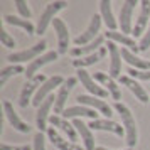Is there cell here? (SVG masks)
<instances>
[{
	"label": "cell",
	"instance_id": "obj_1",
	"mask_svg": "<svg viewBox=\"0 0 150 150\" xmlns=\"http://www.w3.org/2000/svg\"><path fill=\"white\" fill-rule=\"evenodd\" d=\"M113 110L120 115L122 118V125L125 128V142L128 145V149H133L137 143H138V128H137V122H135V116L132 115L130 108L125 105V103H115L113 105Z\"/></svg>",
	"mask_w": 150,
	"mask_h": 150
},
{
	"label": "cell",
	"instance_id": "obj_2",
	"mask_svg": "<svg viewBox=\"0 0 150 150\" xmlns=\"http://www.w3.org/2000/svg\"><path fill=\"white\" fill-rule=\"evenodd\" d=\"M47 49V42L46 41H41L37 42V44H34L32 47L29 49H24V51H19V52H12V54L7 56V59L12 64H21V62H25V61H34V59H37L39 56L46 54L44 51Z\"/></svg>",
	"mask_w": 150,
	"mask_h": 150
},
{
	"label": "cell",
	"instance_id": "obj_3",
	"mask_svg": "<svg viewBox=\"0 0 150 150\" xmlns=\"http://www.w3.org/2000/svg\"><path fill=\"white\" fill-rule=\"evenodd\" d=\"M101 24H103V19L101 15H93L91 19H89V24L88 27L84 29V32H81V34L76 37L74 41V46L76 47H81V46H86V44H89V42H93L96 39V37H100V29H101Z\"/></svg>",
	"mask_w": 150,
	"mask_h": 150
},
{
	"label": "cell",
	"instance_id": "obj_4",
	"mask_svg": "<svg viewBox=\"0 0 150 150\" xmlns=\"http://www.w3.org/2000/svg\"><path fill=\"white\" fill-rule=\"evenodd\" d=\"M66 2L64 0H56V2H51L47 4V7L46 10L42 12L41 19H39V24H37V27H35V34L37 35H42L46 32V29L49 27V24H52V21L56 19V14L62 10V8H66Z\"/></svg>",
	"mask_w": 150,
	"mask_h": 150
},
{
	"label": "cell",
	"instance_id": "obj_5",
	"mask_svg": "<svg viewBox=\"0 0 150 150\" xmlns=\"http://www.w3.org/2000/svg\"><path fill=\"white\" fill-rule=\"evenodd\" d=\"M64 81H66V79H64L62 76H59V74H56V76H52V78H49L47 81H46V83L41 86V88L37 89V93H35L34 98H32V105L39 108V106L42 105V101H44L46 98H49V96H51V93H52L56 88L59 89V86H61Z\"/></svg>",
	"mask_w": 150,
	"mask_h": 150
},
{
	"label": "cell",
	"instance_id": "obj_6",
	"mask_svg": "<svg viewBox=\"0 0 150 150\" xmlns=\"http://www.w3.org/2000/svg\"><path fill=\"white\" fill-rule=\"evenodd\" d=\"M138 5L137 0H125L120 7V17H118V25H120V32L130 35L133 32V24H132V15H133V8Z\"/></svg>",
	"mask_w": 150,
	"mask_h": 150
},
{
	"label": "cell",
	"instance_id": "obj_7",
	"mask_svg": "<svg viewBox=\"0 0 150 150\" xmlns=\"http://www.w3.org/2000/svg\"><path fill=\"white\" fill-rule=\"evenodd\" d=\"M76 73H78V81H81V84L88 89L89 93H91V96L101 98V100H105V98H108L110 96L108 91L103 88V86H100L98 81H95V78L89 74L88 71H84V69H78Z\"/></svg>",
	"mask_w": 150,
	"mask_h": 150
},
{
	"label": "cell",
	"instance_id": "obj_8",
	"mask_svg": "<svg viewBox=\"0 0 150 150\" xmlns=\"http://www.w3.org/2000/svg\"><path fill=\"white\" fill-rule=\"evenodd\" d=\"M78 83V78L74 76H69L66 81L62 83L59 89H57V95H56V103H54V115H59V113H64L66 110V101H68V96L71 93V89L76 86Z\"/></svg>",
	"mask_w": 150,
	"mask_h": 150
},
{
	"label": "cell",
	"instance_id": "obj_9",
	"mask_svg": "<svg viewBox=\"0 0 150 150\" xmlns=\"http://www.w3.org/2000/svg\"><path fill=\"white\" fill-rule=\"evenodd\" d=\"M76 100H78L79 105H83V106H89V108L96 110L98 113L105 115L106 118H110V116L113 115V108H111L105 100H101V98L88 96V95H78V96H76Z\"/></svg>",
	"mask_w": 150,
	"mask_h": 150
},
{
	"label": "cell",
	"instance_id": "obj_10",
	"mask_svg": "<svg viewBox=\"0 0 150 150\" xmlns=\"http://www.w3.org/2000/svg\"><path fill=\"white\" fill-rule=\"evenodd\" d=\"M149 24H150V2L149 0H143L140 2V12H138V17H137L135 21V25H133V39L137 37H140L145 34V30L149 29Z\"/></svg>",
	"mask_w": 150,
	"mask_h": 150
},
{
	"label": "cell",
	"instance_id": "obj_11",
	"mask_svg": "<svg viewBox=\"0 0 150 150\" xmlns=\"http://www.w3.org/2000/svg\"><path fill=\"white\" fill-rule=\"evenodd\" d=\"M57 56H59L57 51H47L46 54L39 56L37 59H34L32 62H29L27 68H25V81L34 79L35 76H37V71H39L42 66H46V64H49V62L56 61V59H57Z\"/></svg>",
	"mask_w": 150,
	"mask_h": 150
},
{
	"label": "cell",
	"instance_id": "obj_12",
	"mask_svg": "<svg viewBox=\"0 0 150 150\" xmlns=\"http://www.w3.org/2000/svg\"><path fill=\"white\" fill-rule=\"evenodd\" d=\"M47 81L46 79V76L42 74H37L34 78V79H30V81H25V84L22 86V91H21V96H19V105H21L22 108H25L29 103H30V96H32V93H37V89L41 88L44 83Z\"/></svg>",
	"mask_w": 150,
	"mask_h": 150
},
{
	"label": "cell",
	"instance_id": "obj_13",
	"mask_svg": "<svg viewBox=\"0 0 150 150\" xmlns=\"http://www.w3.org/2000/svg\"><path fill=\"white\" fill-rule=\"evenodd\" d=\"M2 106H4V115H5V118H7V122L10 123L17 132H21V133H29V132H30L29 123H25L21 116L17 115V111L14 110V105L8 101V100H4Z\"/></svg>",
	"mask_w": 150,
	"mask_h": 150
},
{
	"label": "cell",
	"instance_id": "obj_14",
	"mask_svg": "<svg viewBox=\"0 0 150 150\" xmlns=\"http://www.w3.org/2000/svg\"><path fill=\"white\" fill-rule=\"evenodd\" d=\"M52 27H54V32H56V37H57V52L59 54H66L69 51V30H68V25L64 24L62 19H57L56 17L52 21Z\"/></svg>",
	"mask_w": 150,
	"mask_h": 150
},
{
	"label": "cell",
	"instance_id": "obj_15",
	"mask_svg": "<svg viewBox=\"0 0 150 150\" xmlns=\"http://www.w3.org/2000/svg\"><path fill=\"white\" fill-rule=\"evenodd\" d=\"M56 103V96H49V98H46L44 101H42V105L37 108V113H35V125H37V128H39V132H47V122H49V111H51V108L54 106Z\"/></svg>",
	"mask_w": 150,
	"mask_h": 150
},
{
	"label": "cell",
	"instance_id": "obj_16",
	"mask_svg": "<svg viewBox=\"0 0 150 150\" xmlns=\"http://www.w3.org/2000/svg\"><path fill=\"white\" fill-rule=\"evenodd\" d=\"M106 49H108L110 54V76L115 79V78H122V49H118L115 42L108 41L106 44Z\"/></svg>",
	"mask_w": 150,
	"mask_h": 150
},
{
	"label": "cell",
	"instance_id": "obj_17",
	"mask_svg": "<svg viewBox=\"0 0 150 150\" xmlns=\"http://www.w3.org/2000/svg\"><path fill=\"white\" fill-rule=\"evenodd\" d=\"M93 78H95V81H98L101 86H105V89H106L110 93V96L115 100V103H118L122 100V89H120V86L116 84L115 79L110 74L103 73V71H96L95 74H93Z\"/></svg>",
	"mask_w": 150,
	"mask_h": 150
},
{
	"label": "cell",
	"instance_id": "obj_18",
	"mask_svg": "<svg viewBox=\"0 0 150 150\" xmlns=\"http://www.w3.org/2000/svg\"><path fill=\"white\" fill-rule=\"evenodd\" d=\"M49 123H51V127H54L56 130L62 132L73 143H76V140H78V130L74 128L73 122L69 123V120H66V118L61 116V115H52L49 118Z\"/></svg>",
	"mask_w": 150,
	"mask_h": 150
},
{
	"label": "cell",
	"instance_id": "obj_19",
	"mask_svg": "<svg viewBox=\"0 0 150 150\" xmlns=\"http://www.w3.org/2000/svg\"><path fill=\"white\" fill-rule=\"evenodd\" d=\"M46 135H47L49 142L52 143L57 150H84V147H81V145L73 143L71 140L62 138V137L57 133V130H56L54 127H49L47 132H46Z\"/></svg>",
	"mask_w": 150,
	"mask_h": 150
},
{
	"label": "cell",
	"instance_id": "obj_20",
	"mask_svg": "<svg viewBox=\"0 0 150 150\" xmlns=\"http://www.w3.org/2000/svg\"><path fill=\"white\" fill-rule=\"evenodd\" d=\"M105 37L108 39V41L115 42V44H122L123 47L130 49L133 54H137L140 49H138V44L135 42V39L132 37V35H127L123 34V32H118V30H106L105 32Z\"/></svg>",
	"mask_w": 150,
	"mask_h": 150
},
{
	"label": "cell",
	"instance_id": "obj_21",
	"mask_svg": "<svg viewBox=\"0 0 150 150\" xmlns=\"http://www.w3.org/2000/svg\"><path fill=\"white\" fill-rule=\"evenodd\" d=\"M89 128L91 130H101V132H111L118 137H123L125 135V128L123 125L113 122L110 118H100V120H91L89 122Z\"/></svg>",
	"mask_w": 150,
	"mask_h": 150
},
{
	"label": "cell",
	"instance_id": "obj_22",
	"mask_svg": "<svg viewBox=\"0 0 150 150\" xmlns=\"http://www.w3.org/2000/svg\"><path fill=\"white\" fill-rule=\"evenodd\" d=\"M118 81H120V84L127 86V88L132 91V95H135V98L140 103H143V105H147V103H149V93L143 89V86H140V83L137 81V79L130 78V76H122Z\"/></svg>",
	"mask_w": 150,
	"mask_h": 150
},
{
	"label": "cell",
	"instance_id": "obj_23",
	"mask_svg": "<svg viewBox=\"0 0 150 150\" xmlns=\"http://www.w3.org/2000/svg\"><path fill=\"white\" fill-rule=\"evenodd\" d=\"M62 116H64L66 120H76V118H83V116H86V118H89V120H100L96 110L89 108V106H83V105L66 108L64 113H62Z\"/></svg>",
	"mask_w": 150,
	"mask_h": 150
},
{
	"label": "cell",
	"instance_id": "obj_24",
	"mask_svg": "<svg viewBox=\"0 0 150 150\" xmlns=\"http://www.w3.org/2000/svg\"><path fill=\"white\" fill-rule=\"evenodd\" d=\"M73 125H74V128L78 130V135L81 137L84 150H95L96 149L95 147V135H93V132H91V128H89V125L83 123L79 118L73 120Z\"/></svg>",
	"mask_w": 150,
	"mask_h": 150
},
{
	"label": "cell",
	"instance_id": "obj_25",
	"mask_svg": "<svg viewBox=\"0 0 150 150\" xmlns=\"http://www.w3.org/2000/svg\"><path fill=\"white\" fill-rule=\"evenodd\" d=\"M105 39H106L105 35H100V37H96V39H95L93 42L86 44V46L69 49V54L73 56V57H76V59H79V57H84V56L93 54V52H96L98 49H101L103 46H105Z\"/></svg>",
	"mask_w": 150,
	"mask_h": 150
},
{
	"label": "cell",
	"instance_id": "obj_26",
	"mask_svg": "<svg viewBox=\"0 0 150 150\" xmlns=\"http://www.w3.org/2000/svg\"><path fill=\"white\" fill-rule=\"evenodd\" d=\"M122 57H123V61L125 62H128L130 64V68L138 69V71H150V61L138 57V56L133 54L130 49L122 47Z\"/></svg>",
	"mask_w": 150,
	"mask_h": 150
},
{
	"label": "cell",
	"instance_id": "obj_27",
	"mask_svg": "<svg viewBox=\"0 0 150 150\" xmlns=\"http://www.w3.org/2000/svg\"><path fill=\"white\" fill-rule=\"evenodd\" d=\"M106 46H103L101 49H98L96 52H93V54L89 56H84V57H79V59H73V66H74L76 69H84L86 66H91V64H95V62L101 61L103 57L106 56Z\"/></svg>",
	"mask_w": 150,
	"mask_h": 150
},
{
	"label": "cell",
	"instance_id": "obj_28",
	"mask_svg": "<svg viewBox=\"0 0 150 150\" xmlns=\"http://www.w3.org/2000/svg\"><path fill=\"white\" fill-rule=\"evenodd\" d=\"M100 15H101L105 25L110 29V30H115L118 22H116L115 15H113V10H111V2L110 0H101L100 2Z\"/></svg>",
	"mask_w": 150,
	"mask_h": 150
},
{
	"label": "cell",
	"instance_id": "obj_29",
	"mask_svg": "<svg viewBox=\"0 0 150 150\" xmlns=\"http://www.w3.org/2000/svg\"><path fill=\"white\" fill-rule=\"evenodd\" d=\"M4 22L5 24H8V25H14V27H21L24 29L25 32H27L29 35L35 34V27L34 24L30 21H27V19H22V17H15V15H5L4 17Z\"/></svg>",
	"mask_w": 150,
	"mask_h": 150
},
{
	"label": "cell",
	"instance_id": "obj_30",
	"mask_svg": "<svg viewBox=\"0 0 150 150\" xmlns=\"http://www.w3.org/2000/svg\"><path fill=\"white\" fill-rule=\"evenodd\" d=\"M25 74V68L22 66V64H10L7 68H4L0 71V88L2 86H5L7 81L12 78V76H17V74Z\"/></svg>",
	"mask_w": 150,
	"mask_h": 150
},
{
	"label": "cell",
	"instance_id": "obj_31",
	"mask_svg": "<svg viewBox=\"0 0 150 150\" xmlns=\"http://www.w3.org/2000/svg\"><path fill=\"white\" fill-rule=\"evenodd\" d=\"M0 42H2V46H5L7 49H14L15 46H17L15 39H14L10 34H8V32H7L4 27H0Z\"/></svg>",
	"mask_w": 150,
	"mask_h": 150
},
{
	"label": "cell",
	"instance_id": "obj_32",
	"mask_svg": "<svg viewBox=\"0 0 150 150\" xmlns=\"http://www.w3.org/2000/svg\"><path fill=\"white\" fill-rule=\"evenodd\" d=\"M127 73H128L130 78H133L137 81H138V79H140V81H150V71H138V69L128 68Z\"/></svg>",
	"mask_w": 150,
	"mask_h": 150
},
{
	"label": "cell",
	"instance_id": "obj_33",
	"mask_svg": "<svg viewBox=\"0 0 150 150\" xmlns=\"http://www.w3.org/2000/svg\"><path fill=\"white\" fill-rule=\"evenodd\" d=\"M14 5H15V8H17V12L21 14L22 19H27L29 21V17H30V8H29L27 2H24V0H15Z\"/></svg>",
	"mask_w": 150,
	"mask_h": 150
},
{
	"label": "cell",
	"instance_id": "obj_34",
	"mask_svg": "<svg viewBox=\"0 0 150 150\" xmlns=\"http://www.w3.org/2000/svg\"><path fill=\"white\" fill-rule=\"evenodd\" d=\"M34 150H46V137L42 132H37L34 135V143H32Z\"/></svg>",
	"mask_w": 150,
	"mask_h": 150
},
{
	"label": "cell",
	"instance_id": "obj_35",
	"mask_svg": "<svg viewBox=\"0 0 150 150\" xmlns=\"http://www.w3.org/2000/svg\"><path fill=\"white\" fill-rule=\"evenodd\" d=\"M149 47H150V24H149V29H147L145 34H143L140 44H138V49H140V51H147Z\"/></svg>",
	"mask_w": 150,
	"mask_h": 150
},
{
	"label": "cell",
	"instance_id": "obj_36",
	"mask_svg": "<svg viewBox=\"0 0 150 150\" xmlns=\"http://www.w3.org/2000/svg\"><path fill=\"white\" fill-rule=\"evenodd\" d=\"M0 150H34L30 145H8V143H2Z\"/></svg>",
	"mask_w": 150,
	"mask_h": 150
},
{
	"label": "cell",
	"instance_id": "obj_37",
	"mask_svg": "<svg viewBox=\"0 0 150 150\" xmlns=\"http://www.w3.org/2000/svg\"><path fill=\"white\" fill-rule=\"evenodd\" d=\"M95 150H111V149H106V147H96ZM123 150H133V149H123Z\"/></svg>",
	"mask_w": 150,
	"mask_h": 150
}]
</instances>
